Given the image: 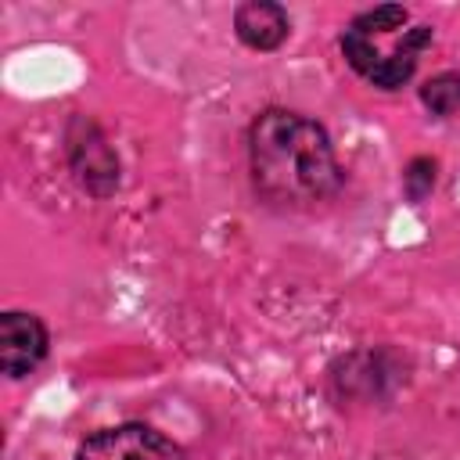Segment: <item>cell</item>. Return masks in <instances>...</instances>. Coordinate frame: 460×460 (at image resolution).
<instances>
[{"label": "cell", "mask_w": 460, "mask_h": 460, "mask_svg": "<svg viewBox=\"0 0 460 460\" xmlns=\"http://www.w3.org/2000/svg\"><path fill=\"white\" fill-rule=\"evenodd\" d=\"M68 162L79 176V183L93 194V198H108L119 187V158L111 151V144L104 140V133L86 122L75 119L68 129Z\"/></svg>", "instance_id": "obj_4"}, {"label": "cell", "mask_w": 460, "mask_h": 460, "mask_svg": "<svg viewBox=\"0 0 460 460\" xmlns=\"http://www.w3.org/2000/svg\"><path fill=\"white\" fill-rule=\"evenodd\" d=\"M75 460H183V449L147 424H115L93 431Z\"/></svg>", "instance_id": "obj_3"}, {"label": "cell", "mask_w": 460, "mask_h": 460, "mask_svg": "<svg viewBox=\"0 0 460 460\" xmlns=\"http://www.w3.org/2000/svg\"><path fill=\"white\" fill-rule=\"evenodd\" d=\"M420 101L431 115L460 111V72H438L420 86Z\"/></svg>", "instance_id": "obj_7"}, {"label": "cell", "mask_w": 460, "mask_h": 460, "mask_svg": "<svg viewBox=\"0 0 460 460\" xmlns=\"http://www.w3.org/2000/svg\"><path fill=\"white\" fill-rule=\"evenodd\" d=\"M255 190L280 208H309L341 187L327 129L288 108L262 111L248 129Z\"/></svg>", "instance_id": "obj_1"}, {"label": "cell", "mask_w": 460, "mask_h": 460, "mask_svg": "<svg viewBox=\"0 0 460 460\" xmlns=\"http://www.w3.org/2000/svg\"><path fill=\"white\" fill-rule=\"evenodd\" d=\"M47 356V327L40 316L7 309L0 316V367L7 377H25L32 374Z\"/></svg>", "instance_id": "obj_5"}, {"label": "cell", "mask_w": 460, "mask_h": 460, "mask_svg": "<svg viewBox=\"0 0 460 460\" xmlns=\"http://www.w3.org/2000/svg\"><path fill=\"white\" fill-rule=\"evenodd\" d=\"M428 43L431 25H410V11L402 4H381L374 11H363L341 32L345 61L381 90L410 83V75L417 72V58Z\"/></svg>", "instance_id": "obj_2"}, {"label": "cell", "mask_w": 460, "mask_h": 460, "mask_svg": "<svg viewBox=\"0 0 460 460\" xmlns=\"http://www.w3.org/2000/svg\"><path fill=\"white\" fill-rule=\"evenodd\" d=\"M402 187H406L410 201H420L435 187V162L431 158H413L402 172Z\"/></svg>", "instance_id": "obj_8"}, {"label": "cell", "mask_w": 460, "mask_h": 460, "mask_svg": "<svg viewBox=\"0 0 460 460\" xmlns=\"http://www.w3.org/2000/svg\"><path fill=\"white\" fill-rule=\"evenodd\" d=\"M288 11L270 0H252L234 11V32L252 50H277L288 40Z\"/></svg>", "instance_id": "obj_6"}]
</instances>
